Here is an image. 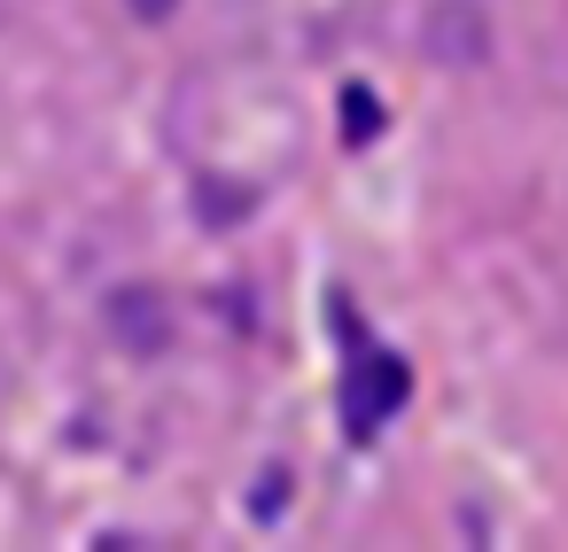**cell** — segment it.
<instances>
[{
	"label": "cell",
	"instance_id": "cell-1",
	"mask_svg": "<svg viewBox=\"0 0 568 552\" xmlns=\"http://www.w3.org/2000/svg\"><path fill=\"white\" fill-rule=\"evenodd\" d=\"M428 63H452V71H475L483 55H490V24H483V9L475 0H444V9L428 17Z\"/></svg>",
	"mask_w": 568,
	"mask_h": 552
},
{
	"label": "cell",
	"instance_id": "cell-2",
	"mask_svg": "<svg viewBox=\"0 0 568 552\" xmlns=\"http://www.w3.org/2000/svg\"><path fill=\"white\" fill-rule=\"evenodd\" d=\"M343 133H351V141H366V133H382V102L351 86V94H343Z\"/></svg>",
	"mask_w": 568,
	"mask_h": 552
},
{
	"label": "cell",
	"instance_id": "cell-3",
	"mask_svg": "<svg viewBox=\"0 0 568 552\" xmlns=\"http://www.w3.org/2000/svg\"><path fill=\"white\" fill-rule=\"evenodd\" d=\"M125 9H133V17H141V24H164V17H172V9H180V0H125Z\"/></svg>",
	"mask_w": 568,
	"mask_h": 552
}]
</instances>
